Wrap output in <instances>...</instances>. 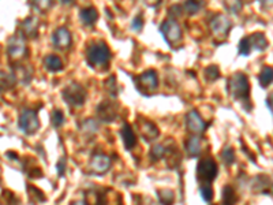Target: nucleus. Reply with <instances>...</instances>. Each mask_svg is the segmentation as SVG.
<instances>
[{
  "label": "nucleus",
  "instance_id": "obj_1",
  "mask_svg": "<svg viewBox=\"0 0 273 205\" xmlns=\"http://www.w3.org/2000/svg\"><path fill=\"white\" fill-rule=\"evenodd\" d=\"M111 57L110 47L104 41H95L86 49V60L93 69L107 70L110 67Z\"/></svg>",
  "mask_w": 273,
  "mask_h": 205
},
{
  "label": "nucleus",
  "instance_id": "obj_2",
  "mask_svg": "<svg viewBox=\"0 0 273 205\" xmlns=\"http://www.w3.org/2000/svg\"><path fill=\"white\" fill-rule=\"evenodd\" d=\"M227 89L231 97L235 100H247L250 93L249 78L243 73H235L228 80Z\"/></svg>",
  "mask_w": 273,
  "mask_h": 205
},
{
  "label": "nucleus",
  "instance_id": "obj_3",
  "mask_svg": "<svg viewBox=\"0 0 273 205\" xmlns=\"http://www.w3.org/2000/svg\"><path fill=\"white\" fill-rule=\"evenodd\" d=\"M268 47V40L263 33H253L243 37L239 43V53L243 56H247L251 53V51H259L262 52L265 48Z\"/></svg>",
  "mask_w": 273,
  "mask_h": 205
},
{
  "label": "nucleus",
  "instance_id": "obj_4",
  "mask_svg": "<svg viewBox=\"0 0 273 205\" xmlns=\"http://www.w3.org/2000/svg\"><path fill=\"white\" fill-rule=\"evenodd\" d=\"M62 96L63 100L66 101L70 107H82L86 101L87 93L83 86L74 82V84H70L63 89Z\"/></svg>",
  "mask_w": 273,
  "mask_h": 205
},
{
  "label": "nucleus",
  "instance_id": "obj_5",
  "mask_svg": "<svg viewBox=\"0 0 273 205\" xmlns=\"http://www.w3.org/2000/svg\"><path fill=\"white\" fill-rule=\"evenodd\" d=\"M135 88L144 96H150L158 88V78L154 70H146L135 78Z\"/></svg>",
  "mask_w": 273,
  "mask_h": 205
},
{
  "label": "nucleus",
  "instance_id": "obj_6",
  "mask_svg": "<svg viewBox=\"0 0 273 205\" xmlns=\"http://www.w3.org/2000/svg\"><path fill=\"white\" fill-rule=\"evenodd\" d=\"M217 177V164L213 159H201L197 164V179L201 185H211V182Z\"/></svg>",
  "mask_w": 273,
  "mask_h": 205
},
{
  "label": "nucleus",
  "instance_id": "obj_7",
  "mask_svg": "<svg viewBox=\"0 0 273 205\" xmlns=\"http://www.w3.org/2000/svg\"><path fill=\"white\" fill-rule=\"evenodd\" d=\"M18 127L26 135H32L40 129V120L37 116V111L25 108L20 115L18 119Z\"/></svg>",
  "mask_w": 273,
  "mask_h": 205
},
{
  "label": "nucleus",
  "instance_id": "obj_8",
  "mask_svg": "<svg viewBox=\"0 0 273 205\" xmlns=\"http://www.w3.org/2000/svg\"><path fill=\"white\" fill-rule=\"evenodd\" d=\"M26 53H28V47L24 36H21L20 33L11 36L7 41V55L10 56V59L18 62L26 56Z\"/></svg>",
  "mask_w": 273,
  "mask_h": 205
},
{
  "label": "nucleus",
  "instance_id": "obj_9",
  "mask_svg": "<svg viewBox=\"0 0 273 205\" xmlns=\"http://www.w3.org/2000/svg\"><path fill=\"white\" fill-rule=\"evenodd\" d=\"M160 32H161V34H163L169 45H175L182 40V28L173 18L164 21L161 26H160Z\"/></svg>",
  "mask_w": 273,
  "mask_h": 205
},
{
  "label": "nucleus",
  "instance_id": "obj_10",
  "mask_svg": "<svg viewBox=\"0 0 273 205\" xmlns=\"http://www.w3.org/2000/svg\"><path fill=\"white\" fill-rule=\"evenodd\" d=\"M209 28L216 40H224L231 30V21L225 15L217 14L211 19Z\"/></svg>",
  "mask_w": 273,
  "mask_h": 205
},
{
  "label": "nucleus",
  "instance_id": "obj_11",
  "mask_svg": "<svg viewBox=\"0 0 273 205\" xmlns=\"http://www.w3.org/2000/svg\"><path fill=\"white\" fill-rule=\"evenodd\" d=\"M135 126H137V129H138L139 135H141L145 141H148V143L157 139L158 134H160L158 129L156 127V124H154L153 122H150V120L145 119L144 116H141V115L138 116V119L135 120Z\"/></svg>",
  "mask_w": 273,
  "mask_h": 205
},
{
  "label": "nucleus",
  "instance_id": "obj_12",
  "mask_svg": "<svg viewBox=\"0 0 273 205\" xmlns=\"http://www.w3.org/2000/svg\"><path fill=\"white\" fill-rule=\"evenodd\" d=\"M186 126L187 130L192 134H196V135H201L202 133H205V130L208 129L209 123H206L205 120L202 119L198 111L192 110L186 116Z\"/></svg>",
  "mask_w": 273,
  "mask_h": 205
},
{
  "label": "nucleus",
  "instance_id": "obj_13",
  "mask_svg": "<svg viewBox=\"0 0 273 205\" xmlns=\"http://www.w3.org/2000/svg\"><path fill=\"white\" fill-rule=\"evenodd\" d=\"M89 168L93 174L103 175L111 168V159L104 153H96L93 155L89 162Z\"/></svg>",
  "mask_w": 273,
  "mask_h": 205
},
{
  "label": "nucleus",
  "instance_id": "obj_14",
  "mask_svg": "<svg viewBox=\"0 0 273 205\" xmlns=\"http://www.w3.org/2000/svg\"><path fill=\"white\" fill-rule=\"evenodd\" d=\"M97 116L106 123L114 122L118 116V105L110 100L101 101L100 105L97 107Z\"/></svg>",
  "mask_w": 273,
  "mask_h": 205
},
{
  "label": "nucleus",
  "instance_id": "obj_15",
  "mask_svg": "<svg viewBox=\"0 0 273 205\" xmlns=\"http://www.w3.org/2000/svg\"><path fill=\"white\" fill-rule=\"evenodd\" d=\"M18 32L25 38H36L39 36V19L36 17H28L20 24Z\"/></svg>",
  "mask_w": 273,
  "mask_h": 205
},
{
  "label": "nucleus",
  "instance_id": "obj_16",
  "mask_svg": "<svg viewBox=\"0 0 273 205\" xmlns=\"http://www.w3.org/2000/svg\"><path fill=\"white\" fill-rule=\"evenodd\" d=\"M52 43L56 48L66 49L71 45V34L66 28L56 29L52 34Z\"/></svg>",
  "mask_w": 273,
  "mask_h": 205
},
{
  "label": "nucleus",
  "instance_id": "obj_17",
  "mask_svg": "<svg viewBox=\"0 0 273 205\" xmlns=\"http://www.w3.org/2000/svg\"><path fill=\"white\" fill-rule=\"evenodd\" d=\"M120 135H122V140H123L126 149L127 151H133L135 145H137V135H135L133 127L129 123H123L122 130H120Z\"/></svg>",
  "mask_w": 273,
  "mask_h": 205
},
{
  "label": "nucleus",
  "instance_id": "obj_18",
  "mask_svg": "<svg viewBox=\"0 0 273 205\" xmlns=\"http://www.w3.org/2000/svg\"><path fill=\"white\" fill-rule=\"evenodd\" d=\"M186 151L187 155L190 158H198L201 155L202 147H201V139L198 135H192L190 139L186 141Z\"/></svg>",
  "mask_w": 273,
  "mask_h": 205
},
{
  "label": "nucleus",
  "instance_id": "obj_19",
  "mask_svg": "<svg viewBox=\"0 0 273 205\" xmlns=\"http://www.w3.org/2000/svg\"><path fill=\"white\" fill-rule=\"evenodd\" d=\"M79 18H81L82 24L92 26L96 24L99 19V11L95 7H85L79 11Z\"/></svg>",
  "mask_w": 273,
  "mask_h": 205
},
{
  "label": "nucleus",
  "instance_id": "obj_20",
  "mask_svg": "<svg viewBox=\"0 0 273 205\" xmlns=\"http://www.w3.org/2000/svg\"><path fill=\"white\" fill-rule=\"evenodd\" d=\"M44 66L48 72H60L63 69V62L58 55H48L44 59Z\"/></svg>",
  "mask_w": 273,
  "mask_h": 205
},
{
  "label": "nucleus",
  "instance_id": "obj_21",
  "mask_svg": "<svg viewBox=\"0 0 273 205\" xmlns=\"http://www.w3.org/2000/svg\"><path fill=\"white\" fill-rule=\"evenodd\" d=\"M18 81V78L15 76V73L2 72V91H10L15 86Z\"/></svg>",
  "mask_w": 273,
  "mask_h": 205
},
{
  "label": "nucleus",
  "instance_id": "obj_22",
  "mask_svg": "<svg viewBox=\"0 0 273 205\" xmlns=\"http://www.w3.org/2000/svg\"><path fill=\"white\" fill-rule=\"evenodd\" d=\"M205 6V0H186L183 5V10L186 11L189 15L197 14L201 9Z\"/></svg>",
  "mask_w": 273,
  "mask_h": 205
},
{
  "label": "nucleus",
  "instance_id": "obj_23",
  "mask_svg": "<svg viewBox=\"0 0 273 205\" xmlns=\"http://www.w3.org/2000/svg\"><path fill=\"white\" fill-rule=\"evenodd\" d=\"M259 84L262 88H266L273 82V67L270 66H265L262 67V70L259 73Z\"/></svg>",
  "mask_w": 273,
  "mask_h": 205
},
{
  "label": "nucleus",
  "instance_id": "obj_24",
  "mask_svg": "<svg viewBox=\"0 0 273 205\" xmlns=\"http://www.w3.org/2000/svg\"><path fill=\"white\" fill-rule=\"evenodd\" d=\"M15 76L20 80L21 82H24L25 85H28L33 77V73H32V69L28 70V66H18L15 69Z\"/></svg>",
  "mask_w": 273,
  "mask_h": 205
},
{
  "label": "nucleus",
  "instance_id": "obj_25",
  "mask_svg": "<svg viewBox=\"0 0 273 205\" xmlns=\"http://www.w3.org/2000/svg\"><path fill=\"white\" fill-rule=\"evenodd\" d=\"M165 156L168 159V164H169V167H176L179 162H180V159H182V155L179 153L176 147H173V148H169L165 151Z\"/></svg>",
  "mask_w": 273,
  "mask_h": 205
},
{
  "label": "nucleus",
  "instance_id": "obj_26",
  "mask_svg": "<svg viewBox=\"0 0 273 205\" xmlns=\"http://www.w3.org/2000/svg\"><path fill=\"white\" fill-rule=\"evenodd\" d=\"M29 3L37 13H47L52 7V0H29Z\"/></svg>",
  "mask_w": 273,
  "mask_h": 205
},
{
  "label": "nucleus",
  "instance_id": "obj_27",
  "mask_svg": "<svg viewBox=\"0 0 273 205\" xmlns=\"http://www.w3.org/2000/svg\"><path fill=\"white\" fill-rule=\"evenodd\" d=\"M223 3H224V7L228 11H230L231 14H239L240 11H242V7H243V3H242V0H223Z\"/></svg>",
  "mask_w": 273,
  "mask_h": 205
},
{
  "label": "nucleus",
  "instance_id": "obj_28",
  "mask_svg": "<svg viewBox=\"0 0 273 205\" xmlns=\"http://www.w3.org/2000/svg\"><path fill=\"white\" fill-rule=\"evenodd\" d=\"M165 151L167 149L164 148V145H154L153 148L150 149V159H152V162H157V160H161L163 158H165Z\"/></svg>",
  "mask_w": 273,
  "mask_h": 205
},
{
  "label": "nucleus",
  "instance_id": "obj_29",
  "mask_svg": "<svg viewBox=\"0 0 273 205\" xmlns=\"http://www.w3.org/2000/svg\"><path fill=\"white\" fill-rule=\"evenodd\" d=\"M104 89L111 97H116L118 95V89H116V78L114 76H111L110 78H107L104 81Z\"/></svg>",
  "mask_w": 273,
  "mask_h": 205
},
{
  "label": "nucleus",
  "instance_id": "obj_30",
  "mask_svg": "<svg viewBox=\"0 0 273 205\" xmlns=\"http://www.w3.org/2000/svg\"><path fill=\"white\" fill-rule=\"evenodd\" d=\"M235 201H236V194H235V190L232 189V186L230 185H227L223 189V202L227 205L234 204Z\"/></svg>",
  "mask_w": 273,
  "mask_h": 205
},
{
  "label": "nucleus",
  "instance_id": "obj_31",
  "mask_svg": "<svg viewBox=\"0 0 273 205\" xmlns=\"http://www.w3.org/2000/svg\"><path fill=\"white\" fill-rule=\"evenodd\" d=\"M81 127H82L81 129L82 133L87 134L89 137H90V135H93V134H96L97 130H99V126H97V123L93 119L85 120V122L82 123Z\"/></svg>",
  "mask_w": 273,
  "mask_h": 205
},
{
  "label": "nucleus",
  "instance_id": "obj_32",
  "mask_svg": "<svg viewBox=\"0 0 273 205\" xmlns=\"http://www.w3.org/2000/svg\"><path fill=\"white\" fill-rule=\"evenodd\" d=\"M205 78L208 82H213L220 78V70L217 66H208L205 69Z\"/></svg>",
  "mask_w": 273,
  "mask_h": 205
},
{
  "label": "nucleus",
  "instance_id": "obj_33",
  "mask_svg": "<svg viewBox=\"0 0 273 205\" xmlns=\"http://www.w3.org/2000/svg\"><path fill=\"white\" fill-rule=\"evenodd\" d=\"M28 191H29L30 200L33 201V202H44V201L47 200V198H45V196L43 194V191L39 190L37 187L28 186Z\"/></svg>",
  "mask_w": 273,
  "mask_h": 205
},
{
  "label": "nucleus",
  "instance_id": "obj_34",
  "mask_svg": "<svg viewBox=\"0 0 273 205\" xmlns=\"http://www.w3.org/2000/svg\"><path fill=\"white\" fill-rule=\"evenodd\" d=\"M104 201V197L101 193L99 191H86V194H85V202L87 204H100Z\"/></svg>",
  "mask_w": 273,
  "mask_h": 205
},
{
  "label": "nucleus",
  "instance_id": "obj_35",
  "mask_svg": "<svg viewBox=\"0 0 273 205\" xmlns=\"http://www.w3.org/2000/svg\"><path fill=\"white\" fill-rule=\"evenodd\" d=\"M157 196L158 201H160L161 204H171V202H173V200H175V196H173V193L171 190H158Z\"/></svg>",
  "mask_w": 273,
  "mask_h": 205
},
{
  "label": "nucleus",
  "instance_id": "obj_36",
  "mask_svg": "<svg viewBox=\"0 0 273 205\" xmlns=\"http://www.w3.org/2000/svg\"><path fill=\"white\" fill-rule=\"evenodd\" d=\"M51 122H52L53 127H60L63 123H64V115H63V111L60 110H53L52 115H51Z\"/></svg>",
  "mask_w": 273,
  "mask_h": 205
},
{
  "label": "nucleus",
  "instance_id": "obj_37",
  "mask_svg": "<svg viewBox=\"0 0 273 205\" xmlns=\"http://www.w3.org/2000/svg\"><path fill=\"white\" fill-rule=\"evenodd\" d=\"M221 158H223V160H224L225 164H228V166L234 164L235 163L234 149L230 148V147H227V148L223 149V151H221Z\"/></svg>",
  "mask_w": 273,
  "mask_h": 205
},
{
  "label": "nucleus",
  "instance_id": "obj_38",
  "mask_svg": "<svg viewBox=\"0 0 273 205\" xmlns=\"http://www.w3.org/2000/svg\"><path fill=\"white\" fill-rule=\"evenodd\" d=\"M200 191H201L202 200L206 201V202H209V201L212 200V197H213V190H212L211 185H201Z\"/></svg>",
  "mask_w": 273,
  "mask_h": 205
},
{
  "label": "nucleus",
  "instance_id": "obj_39",
  "mask_svg": "<svg viewBox=\"0 0 273 205\" xmlns=\"http://www.w3.org/2000/svg\"><path fill=\"white\" fill-rule=\"evenodd\" d=\"M131 28L134 32L139 33L142 29H144V19H142V15H137L134 19H133V22H131Z\"/></svg>",
  "mask_w": 273,
  "mask_h": 205
},
{
  "label": "nucleus",
  "instance_id": "obj_40",
  "mask_svg": "<svg viewBox=\"0 0 273 205\" xmlns=\"http://www.w3.org/2000/svg\"><path fill=\"white\" fill-rule=\"evenodd\" d=\"M26 174L29 178H41L43 177V170L37 166H30L26 170Z\"/></svg>",
  "mask_w": 273,
  "mask_h": 205
},
{
  "label": "nucleus",
  "instance_id": "obj_41",
  "mask_svg": "<svg viewBox=\"0 0 273 205\" xmlns=\"http://www.w3.org/2000/svg\"><path fill=\"white\" fill-rule=\"evenodd\" d=\"M66 159L64 158H60L58 162V166H56V168H58V175L59 177H63L64 175V172H66Z\"/></svg>",
  "mask_w": 273,
  "mask_h": 205
},
{
  "label": "nucleus",
  "instance_id": "obj_42",
  "mask_svg": "<svg viewBox=\"0 0 273 205\" xmlns=\"http://www.w3.org/2000/svg\"><path fill=\"white\" fill-rule=\"evenodd\" d=\"M259 5H261V7H262V10H273V0H258Z\"/></svg>",
  "mask_w": 273,
  "mask_h": 205
},
{
  "label": "nucleus",
  "instance_id": "obj_43",
  "mask_svg": "<svg viewBox=\"0 0 273 205\" xmlns=\"http://www.w3.org/2000/svg\"><path fill=\"white\" fill-rule=\"evenodd\" d=\"M161 2H163V0H144V3L148 6V7H157Z\"/></svg>",
  "mask_w": 273,
  "mask_h": 205
},
{
  "label": "nucleus",
  "instance_id": "obj_44",
  "mask_svg": "<svg viewBox=\"0 0 273 205\" xmlns=\"http://www.w3.org/2000/svg\"><path fill=\"white\" fill-rule=\"evenodd\" d=\"M266 107H268L269 111H270L273 115V93H270V95L268 96V99H266Z\"/></svg>",
  "mask_w": 273,
  "mask_h": 205
},
{
  "label": "nucleus",
  "instance_id": "obj_45",
  "mask_svg": "<svg viewBox=\"0 0 273 205\" xmlns=\"http://www.w3.org/2000/svg\"><path fill=\"white\" fill-rule=\"evenodd\" d=\"M3 196L9 197V198H6V202H17V198H14V197H13L11 191H6V194H3Z\"/></svg>",
  "mask_w": 273,
  "mask_h": 205
},
{
  "label": "nucleus",
  "instance_id": "obj_46",
  "mask_svg": "<svg viewBox=\"0 0 273 205\" xmlns=\"http://www.w3.org/2000/svg\"><path fill=\"white\" fill-rule=\"evenodd\" d=\"M62 3H68V2H71V0H60Z\"/></svg>",
  "mask_w": 273,
  "mask_h": 205
}]
</instances>
